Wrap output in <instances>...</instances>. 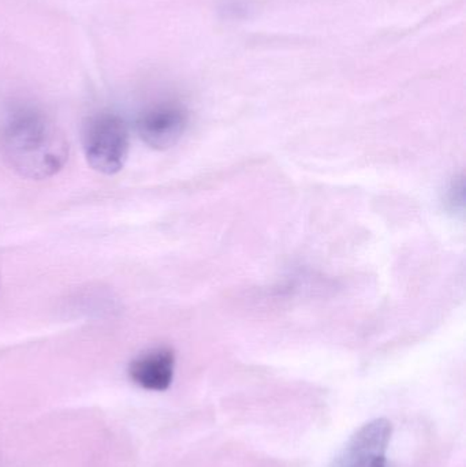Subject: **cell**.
I'll use <instances>...</instances> for the list:
<instances>
[{
	"mask_svg": "<svg viewBox=\"0 0 466 467\" xmlns=\"http://www.w3.org/2000/svg\"><path fill=\"white\" fill-rule=\"evenodd\" d=\"M391 435L393 425L388 419L367 422L356 431L331 467H386Z\"/></svg>",
	"mask_w": 466,
	"mask_h": 467,
	"instance_id": "cell-4",
	"label": "cell"
},
{
	"mask_svg": "<svg viewBox=\"0 0 466 467\" xmlns=\"http://www.w3.org/2000/svg\"><path fill=\"white\" fill-rule=\"evenodd\" d=\"M175 354L169 348H156L137 356L129 364V379L140 389L163 392L174 380Z\"/></svg>",
	"mask_w": 466,
	"mask_h": 467,
	"instance_id": "cell-5",
	"label": "cell"
},
{
	"mask_svg": "<svg viewBox=\"0 0 466 467\" xmlns=\"http://www.w3.org/2000/svg\"><path fill=\"white\" fill-rule=\"evenodd\" d=\"M85 158L95 171L115 175L125 167L130 150L128 123L114 112H98L82 128Z\"/></svg>",
	"mask_w": 466,
	"mask_h": 467,
	"instance_id": "cell-2",
	"label": "cell"
},
{
	"mask_svg": "<svg viewBox=\"0 0 466 467\" xmlns=\"http://www.w3.org/2000/svg\"><path fill=\"white\" fill-rule=\"evenodd\" d=\"M465 186L464 178L456 177L449 185L446 192L445 204L446 208L451 213H462L464 210Z\"/></svg>",
	"mask_w": 466,
	"mask_h": 467,
	"instance_id": "cell-6",
	"label": "cell"
},
{
	"mask_svg": "<svg viewBox=\"0 0 466 467\" xmlns=\"http://www.w3.org/2000/svg\"><path fill=\"white\" fill-rule=\"evenodd\" d=\"M0 148L11 170L35 181L57 175L65 167L70 150L62 131L33 107H19L8 115Z\"/></svg>",
	"mask_w": 466,
	"mask_h": 467,
	"instance_id": "cell-1",
	"label": "cell"
},
{
	"mask_svg": "<svg viewBox=\"0 0 466 467\" xmlns=\"http://www.w3.org/2000/svg\"><path fill=\"white\" fill-rule=\"evenodd\" d=\"M188 109L174 100L159 101L147 107L137 119L142 141L153 150L174 147L188 128Z\"/></svg>",
	"mask_w": 466,
	"mask_h": 467,
	"instance_id": "cell-3",
	"label": "cell"
}]
</instances>
